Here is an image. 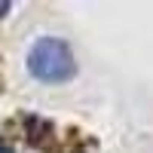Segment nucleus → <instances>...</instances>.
<instances>
[{
	"label": "nucleus",
	"mask_w": 153,
	"mask_h": 153,
	"mask_svg": "<svg viewBox=\"0 0 153 153\" xmlns=\"http://www.w3.org/2000/svg\"><path fill=\"white\" fill-rule=\"evenodd\" d=\"M25 65H28V74L37 83H46V86L71 83L76 76L74 49L61 37H40V40H34L31 49H28Z\"/></svg>",
	"instance_id": "obj_2"
},
{
	"label": "nucleus",
	"mask_w": 153,
	"mask_h": 153,
	"mask_svg": "<svg viewBox=\"0 0 153 153\" xmlns=\"http://www.w3.org/2000/svg\"><path fill=\"white\" fill-rule=\"evenodd\" d=\"M0 153H16V147H12L6 138H0Z\"/></svg>",
	"instance_id": "obj_4"
},
{
	"label": "nucleus",
	"mask_w": 153,
	"mask_h": 153,
	"mask_svg": "<svg viewBox=\"0 0 153 153\" xmlns=\"http://www.w3.org/2000/svg\"><path fill=\"white\" fill-rule=\"evenodd\" d=\"M22 138L28 141V147L40 153H92L95 138L86 135L80 129H61L58 123L37 117V113H22L19 117Z\"/></svg>",
	"instance_id": "obj_1"
},
{
	"label": "nucleus",
	"mask_w": 153,
	"mask_h": 153,
	"mask_svg": "<svg viewBox=\"0 0 153 153\" xmlns=\"http://www.w3.org/2000/svg\"><path fill=\"white\" fill-rule=\"evenodd\" d=\"M9 9H12L9 0H0V19H6V16H9Z\"/></svg>",
	"instance_id": "obj_3"
}]
</instances>
